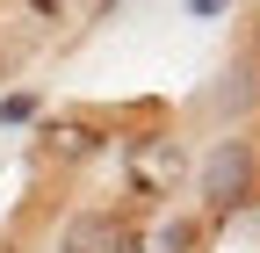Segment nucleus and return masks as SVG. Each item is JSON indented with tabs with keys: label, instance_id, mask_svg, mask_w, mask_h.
I'll return each mask as SVG.
<instances>
[{
	"label": "nucleus",
	"instance_id": "1",
	"mask_svg": "<svg viewBox=\"0 0 260 253\" xmlns=\"http://www.w3.org/2000/svg\"><path fill=\"white\" fill-rule=\"evenodd\" d=\"M195 196H203V217L210 225H224V217H239L253 196H260V145L246 131H224L203 167H195Z\"/></svg>",
	"mask_w": 260,
	"mask_h": 253
},
{
	"label": "nucleus",
	"instance_id": "2",
	"mask_svg": "<svg viewBox=\"0 0 260 253\" xmlns=\"http://www.w3.org/2000/svg\"><path fill=\"white\" fill-rule=\"evenodd\" d=\"M181 181H188V145L181 138L159 131V138H130L123 145V188L138 203H167Z\"/></svg>",
	"mask_w": 260,
	"mask_h": 253
},
{
	"label": "nucleus",
	"instance_id": "3",
	"mask_svg": "<svg viewBox=\"0 0 260 253\" xmlns=\"http://www.w3.org/2000/svg\"><path fill=\"white\" fill-rule=\"evenodd\" d=\"M51 253H145V225L130 210H73Z\"/></svg>",
	"mask_w": 260,
	"mask_h": 253
},
{
	"label": "nucleus",
	"instance_id": "4",
	"mask_svg": "<svg viewBox=\"0 0 260 253\" xmlns=\"http://www.w3.org/2000/svg\"><path fill=\"white\" fill-rule=\"evenodd\" d=\"M102 145H109L102 116H44V160H58V167H87Z\"/></svg>",
	"mask_w": 260,
	"mask_h": 253
},
{
	"label": "nucleus",
	"instance_id": "5",
	"mask_svg": "<svg viewBox=\"0 0 260 253\" xmlns=\"http://www.w3.org/2000/svg\"><path fill=\"white\" fill-rule=\"evenodd\" d=\"M37 116H44V94H37V87L0 94V131H8V123H37Z\"/></svg>",
	"mask_w": 260,
	"mask_h": 253
},
{
	"label": "nucleus",
	"instance_id": "6",
	"mask_svg": "<svg viewBox=\"0 0 260 253\" xmlns=\"http://www.w3.org/2000/svg\"><path fill=\"white\" fill-rule=\"evenodd\" d=\"M232 0H188V15H224Z\"/></svg>",
	"mask_w": 260,
	"mask_h": 253
}]
</instances>
